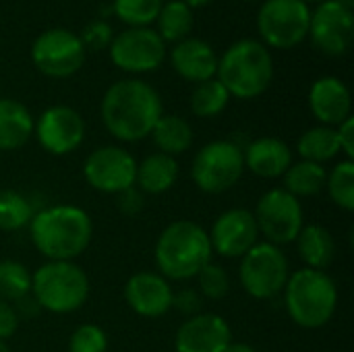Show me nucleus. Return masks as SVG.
Listing matches in <instances>:
<instances>
[{
    "instance_id": "obj_1",
    "label": "nucleus",
    "mask_w": 354,
    "mask_h": 352,
    "mask_svg": "<svg viewBox=\"0 0 354 352\" xmlns=\"http://www.w3.org/2000/svg\"><path fill=\"white\" fill-rule=\"evenodd\" d=\"M164 114L160 93L141 79L112 83L102 100V122L106 131L124 143H135L151 135Z\"/></svg>"
},
{
    "instance_id": "obj_2",
    "label": "nucleus",
    "mask_w": 354,
    "mask_h": 352,
    "mask_svg": "<svg viewBox=\"0 0 354 352\" xmlns=\"http://www.w3.org/2000/svg\"><path fill=\"white\" fill-rule=\"evenodd\" d=\"M29 234L33 247L50 261H73L89 247L93 224L77 205H54L33 214Z\"/></svg>"
},
{
    "instance_id": "obj_3",
    "label": "nucleus",
    "mask_w": 354,
    "mask_h": 352,
    "mask_svg": "<svg viewBox=\"0 0 354 352\" xmlns=\"http://www.w3.org/2000/svg\"><path fill=\"white\" fill-rule=\"evenodd\" d=\"M209 234L191 220L168 224L156 243V263L166 280H191L212 261Z\"/></svg>"
},
{
    "instance_id": "obj_4",
    "label": "nucleus",
    "mask_w": 354,
    "mask_h": 352,
    "mask_svg": "<svg viewBox=\"0 0 354 352\" xmlns=\"http://www.w3.org/2000/svg\"><path fill=\"white\" fill-rule=\"evenodd\" d=\"M216 79L226 87L230 98L253 100L268 91L274 79V60L270 48L257 39L234 41L218 58Z\"/></svg>"
},
{
    "instance_id": "obj_5",
    "label": "nucleus",
    "mask_w": 354,
    "mask_h": 352,
    "mask_svg": "<svg viewBox=\"0 0 354 352\" xmlns=\"http://www.w3.org/2000/svg\"><path fill=\"white\" fill-rule=\"evenodd\" d=\"M282 293L290 319L305 330L330 324L338 307V288L322 270L303 268L290 274Z\"/></svg>"
},
{
    "instance_id": "obj_6",
    "label": "nucleus",
    "mask_w": 354,
    "mask_h": 352,
    "mask_svg": "<svg viewBox=\"0 0 354 352\" xmlns=\"http://www.w3.org/2000/svg\"><path fill=\"white\" fill-rule=\"evenodd\" d=\"M31 297L50 313H73L89 299V278L73 261H48L31 274Z\"/></svg>"
},
{
    "instance_id": "obj_7",
    "label": "nucleus",
    "mask_w": 354,
    "mask_h": 352,
    "mask_svg": "<svg viewBox=\"0 0 354 352\" xmlns=\"http://www.w3.org/2000/svg\"><path fill=\"white\" fill-rule=\"evenodd\" d=\"M245 172L243 147L230 139H218L203 145L191 164V176L199 191L220 195L230 191Z\"/></svg>"
},
{
    "instance_id": "obj_8",
    "label": "nucleus",
    "mask_w": 354,
    "mask_h": 352,
    "mask_svg": "<svg viewBox=\"0 0 354 352\" xmlns=\"http://www.w3.org/2000/svg\"><path fill=\"white\" fill-rule=\"evenodd\" d=\"M241 259L239 278L249 297L270 301L284 290L290 278V266L280 247L272 243H257Z\"/></svg>"
},
{
    "instance_id": "obj_9",
    "label": "nucleus",
    "mask_w": 354,
    "mask_h": 352,
    "mask_svg": "<svg viewBox=\"0 0 354 352\" xmlns=\"http://www.w3.org/2000/svg\"><path fill=\"white\" fill-rule=\"evenodd\" d=\"M311 8L303 0H263L257 12L261 44L276 50H290L309 35Z\"/></svg>"
},
{
    "instance_id": "obj_10",
    "label": "nucleus",
    "mask_w": 354,
    "mask_h": 352,
    "mask_svg": "<svg viewBox=\"0 0 354 352\" xmlns=\"http://www.w3.org/2000/svg\"><path fill=\"white\" fill-rule=\"evenodd\" d=\"M87 48L77 33L64 27H52L39 33L31 46V60L35 68L52 79H66L75 75L85 62Z\"/></svg>"
},
{
    "instance_id": "obj_11",
    "label": "nucleus",
    "mask_w": 354,
    "mask_h": 352,
    "mask_svg": "<svg viewBox=\"0 0 354 352\" xmlns=\"http://www.w3.org/2000/svg\"><path fill=\"white\" fill-rule=\"evenodd\" d=\"M253 216L259 234L266 237V243L276 247L295 243L305 226L301 201L284 189H272L263 193Z\"/></svg>"
},
{
    "instance_id": "obj_12",
    "label": "nucleus",
    "mask_w": 354,
    "mask_h": 352,
    "mask_svg": "<svg viewBox=\"0 0 354 352\" xmlns=\"http://www.w3.org/2000/svg\"><path fill=\"white\" fill-rule=\"evenodd\" d=\"M110 58L124 73L156 71L166 58V41L151 27H127L110 41Z\"/></svg>"
},
{
    "instance_id": "obj_13",
    "label": "nucleus",
    "mask_w": 354,
    "mask_h": 352,
    "mask_svg": "<svg viewBox=\"0 0 354 352\" xmlns=\"http://www.w3.org/2000/svg\"><path fill=\"white\" fill-rule=\"evenodd\" d=\"M83 176L87 185L100 193L118 195L135 187L137 160L122 147L104 145L93 149L83 164Z\"/></svg>"
},
{
    "instance_id": "obj_14",
    "label": "nucleus",
    "mask_w": 354,
    "mask_h": 352,
    "mask_svg": "<svg viewBox=\"0 0 354 352\" xmlns=\"http://www.w3.org/2000/svg\"><path fill=\"white\" fill-rule=\"evenodd\" d=\"M309 37L326 56H342L348 52L354 37L353 10L334 0H324L311 10Z\"/></svg>"
},
{
    "instance_id": "obj_15",
    "label": "nucleus",
    "mask_w": 354,
    "mask_h": 352,
    "mask_svg": "<svg viewBox=\"0 0 354 352\" xmlns=\"http://www.w3.org/2000/svg\"><path fill=\"white\" fill-rule=\"evenodd\" d=\"M33 135L48 154L66 156L83 143L85 122L71 106H50L33 124Z\"/></svg>"
},
{
    "instance_id": "obj_16",
    "label": "nucleus",
    "mask_w": 354,
    "mask_h": 352,
    "mask_svg": "<svg viewBox=\"0 0 354 352\" xmlns=\"http://www.w3.org/2000/svg\"><path fill=\"white\" fill-rule=\"evenodd\" d=\"M207 234L212 251L228 259L243 257L251 247L259 243L261 237L253 212L245 207H234L220 214L212 226V232Z\"/></svg>"
},
{
    "instance_id": "obj_17",
    "label": "nucleus",
    "mask_w": 354,
    "mask_h": 352,
    "mask_svg": "<svg viewBox=\"0 0 354 352\" xmlns=\"http://www.w3.org/2000/svg\"><path fill=\"white\" fill-rule=\"evenodd\" d=\"M230 342V326L216 313H197L187 317L174 336L176 352H224Z\"/></svg>"
},
{
    "instance_id": "obj_18",
    "label": "nucleus",
    "mask_w": 354,
    "mask_h": 352,
    "mask_svg": "<svg viewBox=\"0 0 354 352\" xmlns=\"http://www.w3.org/2000/svg\"><path fill=\"white\" fill-rule=\"evenodd\" d=\"M172 286L156 272L133 274L124 284V301L133 313L147 319H158L172 309Z\"/></svg>"
},
{
    "instance_id": "obj_19",
    "label": "nucleus",
    "mask_w": 354,
    "mask_h": 352,
    "mask_svg": "<svg viewBox=\"0 0 354 352\" xmlns=\"http://www.w3.org/2000/svg\"><path fill=\"white\" fill-rule=\"evenodd\" d=\"M172 68L191 83H203L216 77L218 73V54L216 50L199 39V37H185L174 44L170 52Z\"/></svg>"
},
{
    "instance_id": "obj_20",
    "label": "nucleus",
    "mask_w": 354,
    "mask_h": 352,
    "mask_svg": "<svg viewBox=\"0 0 354 352\" xmlns=\"http://www.w3.org/2000/svg\"><path fill=\"white\" fill-rule=\"evenodd\" d=\"M309 108L324 127H338L351 116V91L338 77H322L309 89Z\"/></svg>"
},
{
    "instance_id": "obj_21",
    "label": "nucleus",
    "mask_w": 354,
    "mask_h": 352,
    "mask_svg": "<svg viewBox=\"0 0 354 352\" xmlns=\"http://www.w3.org/2000/svg\"><path fill=\"white\" fill-rule=\"evenodd\" d=\"M245 168L261 178H278L292 164L290 147L278 137H259L243 149Z\"/></svg>"
},
{
    "instance_id": "obj_22",
    "label": "nucleus",
    "mask_w": 354,
    "mask_h": 352,
    "mask_svg": "<svg viewBox=\"0 0 354 352\" xmlns=\"http://www.w3.org/2000/svg\"><path fill=\"white\" fill-rule=\"evenodd\" d=\"M33 116L17 100L0 98V151L23 147L33 135Z\"/></svg>"
},
{
    "instance_id": "obj_23",
    "label": "nucleus",
    "mask_w": 354,
    "mask_h": 352,
    "mask_svg": "<svg viewBox=\"0 0 354 352\" xmlns=\"http://www.w3.org/2000/svg\"><path fill=\"white\" fill-rule=\"evenodd\" d=\"M178 180V162L172 156L166 154H149L137 164V176L135 185L143 193L160 195L170 191Z\"/></svg>"
},
{
    "instance_id": "obj_24",
    "label": "nucleus",
    "mask_w": 354,
    "mask_h": 352,
    "mask_svg": "<svg viewBox=\"0 0 354 352\" xmlns=\"http://www.w3.org/2000/svg\"><path fill=\"white\" fill-rule=\"evenodd\" d=\"M297 249H299V255L305 261V266L311 270L326 272V268L336 257L334 237L326 226H319V224L303 226V230L297 237Z\"/></svg>"
},
{
    "instance_id": "obj_25",
    "label": "nucleus",
    "mask_w": 354,
    "mask_h": 352,
    "mask_svg": "<svg viewBox=\"0 0 354 352\" xmlns=\"http://www.w3.org/2000/svg\"><path fill=\"white\" fill-rule=\"evenodd\" d=\"M151 139H153L156 147L160 149V154L176 158L191 147L193 129L183 116L162 114L160 120L156 122L153 131H151Z\"/></svg>"
},
{
    "instance_id": "obj_26",
    "label": "nucleus",
    "mask_w": 354,
    "mask_h": 352,
    "mask_svg": "<svg viewBox=\"0 0 354 352\" xmlns=\"http://www.w3.org/2000/svg\"><path fill=\"white\" fill-rule=\"evenodd\" d=\"M328 172L324 164L301 160L297 164H290V168L284 172V191H288L292 197H313L326 187Z\"/></svg>"
},
{
    "instance_id": "obj_27",
    "label": "nucleus",
    "mask_w": 354,
    "mask_h": 352,
    "mask_svg": "<svg viewBox=\"0 0 354 352\" xmlns=\"http://www.w3.org/2000/svg\"><path fill=\"white\" fill-rule=\"evenodd\" d=\"M297 151L303 160L315 162V164H324L328 160H334L340 154L336 129L319 124V127L305 131L297 141Z\"/></svg>"
},
{
    "instance_id": "obj_28",
    "label": "nucleus",
    "mask_w": 354,
    "mask_h": 352,
    "mask_svg": "<svg viewBox=\"0 0 354 352\" xmlns=\"http://www.w3.org/2000/svg\"><path fill=\"white\" fill-rule=\"evenodd\" d=\"M158 33L164 41H180L189 37L193 29V8H189L183 0H170L162 4V10L156 19Z\"/></svg>"
},
{
    "instance_id": "obj_29",
    "label": "nucleus",
    "mask_w": 354,
    "mask_h": 352,
    "mask_svg": "<svg viewBox=\"0 0 354 352\" xmlns=\"http://www.w3.org/2000/svg\"><path fill=\"white\" fill-rule=\"evenodd\" d=\"M230 102V93L226 87L214 77L209 81L197 83L191 93V112L199 118H214L226 110Z\"/></svg>"
},
{
    "instance_id": "obj_30",
    "label": "nucleus",
    "mask_w": 354,
    "mask_h": 352,
    "mask_svg": "<svg viewBox=\"0 0 354 352\" xmlns=\"http://www.w3.org/2000/svg\"><path fill=\"white\" fill-rule=\"evenodd\" d=\"M31 295V274L27 268L12 259L0 261V301L17 303Z\"/></svg>"
},
{
    "instance_id": "obj_31",
    "label": "nucleus",
    "mask_w": 354,
    "mask_h": 352,
    "mask_svg": "<svg viewBox=\"0 0 354 352\" xmlns=\"http://www.w3.org/2000/svg\"><path fill=\"white\" fill-rule=\"evenodd\" d=\"M326 187L328 193L332 197V201L344 210V212H353L354 210V162L353 160H342L338 162L332 172L326 178Z\"/></svg>"
},
{
    "instance_id": "obj_32",
    "label": "nucleus",
    "mask_w": 354,
    "mask_h": 352,
    "mask_svg": "<svg viewBox=\"0 0 354 352\" xmlns=\"http://www.w3.org/2000/svg\"><path fill=\"white\" fill-rule=\"evenodd\" d=\"M33 218L29 201L17 191H0V230L15 232L27 226Z\"/></svg>"
},
{
    "instance_id": "obj_33",
    "label": "nucleus",
    "mask_w": 354,
    "mask_h": 352,
    "mask_svg": "<svg viewBox=\"0 0 354 352\" xmlns=\"http://www.w3.org/2000/svg\"><path fill=\"white\" fill-rule=\"evenodd\" d=\"M164 0H114V15L129 27H149L156 23Z\"/></svg>"
},
{
    "instance_id": "obj_34",
    "label": "nucleus",
    "mask_w": 354,
    "mask_h": 352,
    "mask_svg": "<svg viewBox=\"0 0 354 352\" xmlns=\"http://www.w3.org/2000/svg\"><path fill=\"white\" fill-rule=\"evenodd\" d=\"M197 286H199V295L203 299L209 301H222L228 290H230V278L226 274V270L218 263H207L197 276Z\"/></svg>"
},
{
    "instance_id": "obj_35",
    "label": "nucleus",
    "mask_w": 354,
    "mask_h": 352,
    "mask_svg": "<svg viewBox=\"0 0 354 352\" xmlns=\"http://www.w3.org/2000/svg\"><path fill=\"white\" fill-rule=\"evenodd\" d=\"M108 351V336L106 332L95 324H83L79 326L71 340L68 352H106Z\"/></svg>"
},
{
    "instance_id": "obj_36",
    "label": "nucleus",
    "mask_w": 354,
    "mask_h": 352,
    "mask_svg": "<svg viewBox=\"0 0 354 352\" xmlns=\"http://www.w3.org/2000/svg\"><path fill=\"white\" fill-rule=\"evenodd\" d=\"M203 297L197 293V290H193V288H183V290H178V293H174L172 295V307H176L183 315H189V317H193V315H197L199 311H201V301Z\"/></svg>"
},
{
    "instance_id": "obj_37",
    "label": "nucleus",
    "mask_w": 354,
    "mask_h": 352,
    "mask_svg": "<svg viewBox=\"0 0 354 352\" xmlns=\"http://www.w3.org/2000/svg\"><path fill=\"white\" fill-rule=\"evenodd\" d=\"M79 37H81V41L85 44V48H87V46H91V48H104V46H110V41H112L110 27H108L106 23H102V21L87 25L85 33L79 35Z\"/></svg>"
},
{
    "instance_id": "obj_38",
    "label": "nucleus",
    "mask_w": 354,
    "mask_h": 352,
    "mask_svg": "<svg viewBox=\"0 0 354 352\" xmlns=\"http://www.w3.org/2000/svg\"><path fill=\"white\" fill-rule=\"evenodd\" d=\"M19 315L15 307L6 301H0V340L6 342L19 328Z\"/></svg>"
},
{
    "instance_id": "obj_39",
    "label": "nucleus",
    "mask_w": 354,
    "mask_h": 352,
    "mask_svg": "<svg viewBox=\"0 0 354 352\" xmlns=\"http://www.w3.org/2000/svg\"><path fill=\"white\" fill-rule=\"evenodd\" d=\"M336 137L340 145V154H346V160L354 162V118L348 116L344 122L336 127Z\"/></svg>"
},
{
    "instance_id": "obj_40",
    "label": "nucleus",
    "mask_w": 354,
    "mask_h": 352,
    "mask_svg": "<svg viewBox=\"0 0 354 352\" xmlns=\"http://www.w3.org/2000/svg\"><path fill=\"white\" fill-rule=\"evenodd\" d=\"M118 207H120L122 214L135 216V214L141 212V207H143V195H141L135 187H131V189L118 193Z\"/></svg>"
},
{
    "instance_id": "obj_41",
    "label": "nucleus",
    "mask_w": 354,
    "mask_h": 352,
    "mask_svg": "<svg viewBox=\"0 0 354 352\" xmlns=\"http://www.w3.org/2000/svg\"><path fill=\"white\" fill-rule=\"evenodd\" d=\"M224 352H257L255 351V346H251V344H247V342H230L228 344V349Z\"/></svg>"
},
{
    "instance_id": "obj_42",
    "label": "nucleus",
    "mask_w": 354,
    "mask_h": 352,
    "mask_svg": "<svg viewBox=\"0 0 354 352\" xmlns=\"http://www.w3.org/2000/svg\"><path fill=\"white\" fill-rule=\"evenodd\" d=\"M189 8H199V6H205V4H209L212 0H183Z\"/></svg>"
},
{
    "instance_id": "obj_43",
    "label": "nucleus",
    "mask_w": 354,
    "mask_h": 352,
    "mask_svg": "<svg viewBox=\"0 0 354 352\" xmlns=\"http://www.w3.org/2000/svg\"><path fill=\"white\" fill-rule=\"evenodd\" d=\"M334 2H338V4H342L344 8H348V10H353L354 0H334Z\"/></svg>"
},
{
    "instance_id": "obj_44",
    "label": "nucleus",
    "mask_w": 354,
    "mask_h": 352,
    "mask_svg": "<svg viewBox=\"0 0 354 352\" xmlns=\"http://www.w3.org/2000/svg\"><path fill=\"white\" fill-rule=\"evenodd\" d=\"M0 352H10V349L6 346V342H2V340H0Z\"/></svg>"
},
{
    "instance_id": "obj_45",
    "label": "nucleus",
    "mask_w": 354,
    "mask_h": 352,
    "mask_svg": "<svg viewBox=\"0 0 354 352\" xmlns=\"http://www.w3.org/2000/svg\"><path fill=\"white\" fill-rule=\"evenodd\" d=\"M303 2H307V4H309V2H324V0H303Z\"/></svg>"
},
{
    "instance_id": "obj_46",
    "label": "nucleus",
    "mask_w": 354,
    "mask_h": 352,
    "mask_svg": "<svg viewBox=\"0 0 354 352\" xmlns=\"http://www.w3.org/2000/svg\"><path fill=\"white\" fill-rule=\"evenodd\" d=\"M247 2H257V0H247Z\"/></svg>"
}]
</instances>
